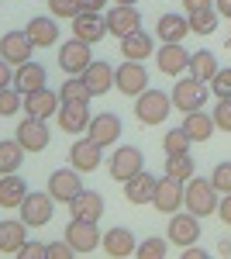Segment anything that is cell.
<instances>
[{
	"mask_svg": "<svg viewBox=\"0 0 231 259\" xmlns=\"http://www.w3.org/2000/svg\"><path fill=\"white\" fill-rule=\"evenodd\" d=\"M83 83L90 87V94H94V97H104V94L114 87V69H111L104 59H94L86 69H83Z\"/></svg>",
	"mask_w": 231,
	"mask_h": 259,
	"instance_id": "21",
	"label": "cell"
},
{
	"mask_svg": "<svg viewBox=\"0 0 231 259\" xmlns=\"http://www.w3.org/2000/svg\"><path fill=\"white\" fill-rule=\"evenodd\" d=\"M14 139L28 149V152H45L49 149V142H52V135H49V121L45 118H28L21 121V128H18V135Z\"/></svg>",
	"mask_w": 231,
	"mask_h": 259,
	"instance_id": "9",
	"label": "cell"
},
{
	"mask_svg": "<svg viewBox=\"0 0 231 259\" xmlns=\"http://www.w3.org/2000/svg\"><path fill=\"white\" fill-rule=\"evenodd\" d=\"M173 111V97L162 90H142L135 100V118L142 124H162Z\"/></svg>",
	"mask_w": 231,
	"mask_h": 259,
	"instance_id": "1",
	"label": "cell"
},
{
	"mask_svg": "<svg viewBox=\"0 0 231 259\" xmlns=\"http://www.w3.org/2000/svg\"><path fill=\"white\" fill-rule=\"evenodd\" d=\"M49 256H56V259H69V256H76V249H73V242L62 235V242H52V245H49Z\"/></svg>",
	"mask_w": 231,
	"mask_h": 259,
	"instance_id": "44",
	"label": "cell"
},
{
	"mask_svg": "<svg viewBox=\"0 0 231 259\" xmlns=\"http://www.w3.org/2000/svg\"><path fill=\"white\" fill-rule=\"evenodd\" d=\"M187 18H190L193 35H211L214 28H217V18H221V14H217V7H204V11H190Z\"/></svg>",
	"mask_w": 231,
	"mask_h": 259,
	"instance_id": "35",
	"label": "cell"
},
{
	"mask_svg": "<svg viewBox=\"0 0 231 259\" xmlns=\"http://www.w3.org/2000/svg\"><path fill=\"white\" fill-rule=\"evenodd\" d=\"M90 62H94V56H90V41L76 38V35L59 49V66H62V73H69V76H83V69H86Z\"/></svg>",
	"mask_w": 231,
	"mask_h": 259,
	"instance_id": "6",
	"label": "cell"
},
{
	"mask_svg": "<svg viewBox=\"0 0 231 259\" xmlns=\"http://www.w3.org/2000/svg\"><path fill=\"white\" fill-rule=\"evenodd\" d=\"M211 183L217 187V194H231V162H217L214 166Z\"/></svg>",
	"mask_w": 231,
	"mask_h": 259,
	"instance_id": "39",
	"label": "cell"
},
{
	"mask_svg": "<svg viewBox=\"0 0 231 259\" xmlns=\"http://www.w3.org/2000/svg\"><path fill=\"white\" fill-rule=\"evenodd\" d=\"M59 97L66 100V104H90V87L83 83V76H69V80L59 87Z\"/></svg>",
	"mask_w": 231,
	"mask_h": 259,
	"instance_id": "34",
	"label": "cell"
},
{
	"mask_svg": "<svg viewBox=\"0 0 231 259\" xmlns=\"http://www.w3.org/2000/svg\"><path fill=\"white\" fill-rule=\"evenodd\" d=\"M59 107H62V97L56 90H49V87H38V90L24 94V114H31V118L49 121L52 114H59Z\"/></svg>",
	"mask_w": 231,
	"mask_h": 259,
	"instance_id": "11",
	"label": "cell"
},
{
	"mask_svg": "<svg viewBox=\"0 0 231 259\" xmlns=\"http://www.w3.org/2000/svg\"><path fill=\"white\" fill-rule=\"evenodd\" d=\"M18 256H24V259H41V256H49V245H41V242H24Z\"/></svg>",
	"mask_w": 231,
	"mask_h": 259,
	"instance_id": "45",
	"label": "cell"
},
{
	"mask_svg": "<svg viewBox=\"0 0 231 259\" xmlns=\"http://www.w3.org/2000/svg\"><path fill=\"white\" fill-rule=\"evenodd\" d=\"M73 35L97 45L107 35V18H100V11H79L76 18H73Z\"/></svg>",
	"mask_w": 231,
	"mask_h": 259,
	"instance_id": "16",
	"label": "cell"
},
{
	"mask_svg": "<svg viewBox=\"0 0 231 259\" xmlns=\"http://www.w3.org/2000/svg\"><path fill=\"white\" fill-rule=\"evenodd\" d=\"M24 197H28V183L18 173H4L0 177V207H21Z\"/></svg>",
	"mask_w": 231,
	"mask_h": 259,
	"instance_id": "28",
	"label": "cell"
},
{
	"mask_svg": "<svg viewBox=\"0 0 231 259\" xmlns=\"http://www.w3.org/2000/svg\"><path fill=\"white\" fill-rule=\"evenodd\" d=\"M135 256H142V259H162L166 256V239H149V242H142V245H138V252Z\"/></svg>",
	"mask_w": 231,
	"mask_h": 259,
	"instance_id": "43",
	"label": "cell"
},
{
	"mask_svg": "<svg viewBox=\"0 0 231 259\" xmlns=\"http://www.w3.org/2000/svg\"><path fill=\"white\" fill-rule=\"evenodd\" d=\"M49 14L52 18H76L79 0H49Z\"/></svg>",
	"mask_w": 231,
	"mask_h": 259,
	"instance_id": "40",
	"label": "cell"
},
{
	"mask_svg": "<svg viewBox=\"0 0 231 259\" xmlns=\"http://www.w3.org/2000/svg\"><path fill=\"white\" fill-rule=\"evenodd\" d=\"M121 52H124V59H135V62L149 59V56H152V38L138 28V31H131V35L121 38Z\"/></svg>",
	"mask_w": 231,
	"mask_h": 259,
	"instance_id": "31",
	"label": "cell"
},
{
	"mask_svg": "<svg viewBox=\"0 0 231 259\" xmlns=\"http://www.w3.org/2000/svg\"><path fill=\"white\" fill-rule=\"evenodd\" d=\"M66 239L73 242V249H76V252H94L97 245L104 242V235H100L97 221H90V218H73L69 225H66Z\"/></svg>",
	"mask_w": 231,
	"mask_h": 259,
	"instance_id": "7",
	"label": "cell"
},
{
	"mask_svg": "<svg viewBox=\"0 0 231 259\" xmlns=\"http://www.w3.org/2000/svg\"><path fill=\"white\" fill-rule=\"evenodd\" d=\"M183 204H187V187H183V180H176V177L166 173V177L159 180V187H155L152 207L159 211V214H176Z\"/></svg>",
	"mask_w": 231,
	"mask_h": 259,
	"instance_id": "5",
	"label": "cell"
},
{
	"mask_svg": "<svg viewBox=\"0 0 231 259\" xmlns=\"http://www.w3.org/2000/svg\"><path fill=\"white\" fill-rule=\"evenodd\" d=\"M162 149H166V156H173V152H190V135H187L183 128H173V132H166Z\"/></svg>",
	"mask_w": 231,
	"mask_h": 259,
	"instance_id": "38",
	"label": "cell"
},
{
	"mask_svg": "<svg viewBox=\"0 0 231 259\" xmlns=\"http://www.w3.org/2000/svg\"><path fill=\"white\" fill-rule=\"evenodd\" d=\"M173 107H179L183 114H190V111H204V104H207V83L197 80V76H187V80H176L173 87Z\"/></svg>",
	"mask_w": 231,
	"mask_h": 259,
	"instance_id": "3",
	"label": "cell"
},
{
	"mask_svg": "<svg viewBox=\"0 0 231 259\" xmlns=\"http://www.w3.org/2000/svg\"><path fill=\"white\" fill-rule=\"evenodd\" d=\"M217 218L224 221V225H231V194H224V197L217 200Z\"/></svg>",
	"mask_w": 231,
	"mask_h": 259,
	"instance_id": "46",
	"label": "cell"
},
{
	"mask_svg": "<svg viewBox=\"0 0 231 259\" xmlns=\"http://www.w3.org/2000/svg\"><path fill=\"white\" fill-rule=\"evenodd\" d=\"M155 59H159V73H166V76H179V73L190 69V56L179 41H166Z\"/></svg>",
	"mask_w": 231,
	"mask_h": 259,
	"instance_id": "18",
	"label": "cell"
},
{
	"mask_svg": "<svg viewBox=\"0 0 231 259\" xmlns=\"http://www.w3.org/2000/svg\"><path fill=\"white\" fill-rule=\"evenodd\" d=\"M69 214H73V218L97 221L100 214H104V197H100L97 190H83V194H76V197L69 200Z\"/></svg>",
	"mask_w": 231,
	"mask_h": 259,
	"instance_id": "26",
	"label": "cell"
},
{
	"mask_svg": "<svg viewBox=\"0 0 231 259\" xmlns=\"http://www.w3.org/2000/svg\"><path fill=\"white\" fill-rule=\"evenodd\" d=\"M183 256H187V259H207V249H200V245L193 242V245H187V249H183Z\"/></svg>",
	"mask_w": 231,
	"mask_h": 259,
	"instance_id": "48",
	"label": "cell"
},
{
	"mask_svg": "<svg viewBox=\"0 0 231 259\" xmlns=\"http://www.w3.org/2000/svg\"><path fill=\"white\" fill-rule=\"evenodd\" d=\"M104 18H107V35H117V38H124V35H131V31L142 28V14H138L135 4H117Z\"/></svg>",
	"mask_w": 231,
	"mask_h": 259,
	"instance_id": "10",
	"label": "cell"
},
{
	"mask_svg": "<svg viewBox=\"0 0 231 259\" xmlns=\"http://www.w3.org/2000/svg\"><path fill=\"white\" fill-rule=\"evenodd\" d=\"M166 235H169V242H176L179 249H187V245H193V242L200 239V218H197L193 211H187V214H173Z\"/></svg>",
	"mask_w": 231,
	"mask_h": 259,
	"instance_id": "17",
	"label": "cell"
},
{
	"mask_svg": "<svg viewBox=\"0 0 231 259\" xmlns=\"http://www.w3.org/2000/svg\"><path fill=\"white\" fill-rule=\"evenodd\" d=\"M155 187H159V180L152 173H135L131 180H124V197L131 200V204H152L155 200Z\"/></svg>",
	"mask_w": 231,
	"mask_h": 259,
	"instance_id": "22",
	"label": "cell"
},
{
	"mask_svg": "<svg viewBox=\"0 0 231 259\" xmlns=\"http://www.w3.org/2000/svg\"><path fill=\"white\" fill-rule=\"evenodd\" d=\"M100 159H104V145H97L90 135L73 142V149H69V162L76 166L79 173H94L97 166H100Z\"/></svg>",
	"mask_w": 231,
	"mask_h": 259,
	"instance_id": "15",
	"label": "cell"
},
{
	"mask_svg": "<svg viewBox=\"0 0 231 259\" xmlns=\"http://www.w3.org/2000/svg\"><path fill=\"white\" fill-rule=\"evenodd\" d=\"M211 87H214V97L217 100L231 97V69H217L214 80H211Z\"/></svg>",
	"mask_w": 231,
	"mask_h": 259,
	"instance_id": "42",
	"label": "cell"
},
{
	"mask_svg": "<svg viewBox=\"0 0 231 259\" xmlns=\"http://www.w3.org/2000/svg\"><path fill=\"white\" fill-rule=\"evenodd\" d=\"M142 166H145L142 149H135V145H121L114 156H111V177L124 183V180L135 177V173H142Z\"/></svg>",
	"mask_w": 231,
	"mask_h": 259,
	"instance_id": "12",
	"label": "cell"
},
{
	"mask_svg": "<svg viewBox=\"0 0 231 259\" xmlns=\"http://www.w3.org/2000/svg\"><path fill=\"white\" fill-rule=\"evenodd\" d=\"M187 4V14L190 11H204V7H214V0H183Z\"/></svg>",
	"mask_w": 231,
	"mask_h": 259,
	"instance_id": "50",
	"label": "cell"
},
{
	"mask_svg": "<svg viewBox=\"0 0 231 259\" xmlns=\"http://www.w3.org/2000/svg\"><path fill=\"white\" fill-rule=\"evenodd\" d=\"M214 114H204V111H190L183 118V132L190 135V142H207L214 135Z\"/></svg>",
	"mask_w": 231,
	"mask_h": 259,
	"instance_id": "30",
	"label": "cell"
},
{
	"mask_svg": "<svg viewBox=\"0 0 231 259\" xmlns=\"http://www.w3.org/2000/svg\"><path fill=\"white\" fill-rule=\"evenodd\" d=\"M117 4H138V0H117Z\"/></svg>",
	"mask_w": 231,
	"mask_h": 259,
	"instance_id": "53",
	"label": "cell"
},
{
	"mask_svg": "<svg viewBox=\"0 0 231 259\" xmlns=\"http://www.w3.org/2000/svg\"><path fill=\"white\" fill-rule=\"evenodd\" d=\"M217 252H221V256H228V252H231V242H221V249H217Z\"/></svg>",
	"mask_w": 231,
	"mask_h": 259,
	"instance_id": "52",
	"label": "cell"
},
{
	"mask_svg": "<svg viewBox=\"0 0 231 259\" xmlns=\"http://www.w3.org/2000/svg\"><path fill=\"white\" fill-rule=\"evenodd\" d=\"M49 194L59 200V204H69V200L83 194V180H79V169H56L52 177H49Z\"/></svg>",
	"mask_w": 231,
	"mask_h": 259,
	"instance_id": "13",
	"label": "cell"
},
{
	"mask_svg": "<svg viewBox=\"0 0 231 259\" xmlns=\"http://www.w3.org/2000/svg\"><path fill=\"white\" fill-rule=\"evenodd\" d=\"M4 87H14V73H11V62L0 59V90Z\"/></svg>",
	"mask_w": 231,
	"mask_h": 259,
	"instance_id": "47",
	"label": "cell"
},
{
	"mask_svg": "<svg viewBox=\"0 0 231 259\" xmlns=\"http://www.w3.org/2000/svg\"><path fill=\"white\" fill-rule=\"evenodd\" d=\"M187 31H190V18H183V14H162L155 21V35L162 41H183Z\"/></svg>",
	"mask_w": 231,
	"mask_h": 259,
	"instance_id": "29",
	"label": "cell"
},
{
	"mask_svg": "<svg viewBox=\"0 0 231 259\" xmlns=\"http://www.w3.org/2000/svg\"><path fill=\"white\" fill-rule=\"evenodd\" d=\"M104 252L114 259H124V256H135L138 245H135V235L128 232V228H111L107 235H104Z\"/></svg>",
	"mask_w": 231,
	"mask_h": 259,
	"instance_id": "24",
	"label": "cell"
},
{
	"mask_svg": "<svg viewBox=\"0 0 231 259\" xmlns=\"http://www.w3.org/2000/svg\"><path fill=\"white\" fill-rule=\"evenodd\" d=\"M24 152H28V149H24L18 139L0 142V177H4V173H18L21 162H24Z\"/></svg>",
	"mask_w": 231,
	"mask_h": 259,
	"instance_id": "32",
	"label": "cell"
},
{
	"mask_svg": "<svg viewBox=\"0 0 231 259\" xmlns=\"http://www.w3.org/2000/svg\"><path fill=\"white\" fill-rule=\"evenodd\" d=\"M86 135H90L97 145H114L117 135H121V118L111 114V111L94 114V118H90V128H86Z\"/></svg>",
	"mask_w": 231,
	"mask_h": 259,
	"instance_id": "19",
	"label": "cell"
},
{
	"mask_svg": "<svg viewBox=\"0 0 231 259\" xmlns=\"http://www.w3.org/2000/svg\"><path fill=\"white\" fill-rule=\"evenodd\" d=\"M114 87L124 94V97H138L142 90H149V73L142 69V62L124 59V66L114 69Z\"/></svg>",
	"mask_w": 231,
	"mask_h": 259,
	"instance_id": "8",
	"label": "cell"
},
{
	"mask_svg": "<svg viewBox=\"0 0 231 259\" xmlns=\"http://www.w3.org/2000/svg\"><path fill=\"white\" fill-rule=\"evenodd\" d=\"M45 66H38V62H21V66H14V87H18L21 94H31V90H38V87H45Z\"/></svg>",
	"mask_w": 231,
	"mask_h": 259,
	"instance_id": "23",
	"label": "cell"
},
{
	"mask_svg": "<svg viewBox=\"0 0 231 259\" xmlns=\"http://www.w3.org/2000/svg\"><path fill=\"white\" fill-rule=\"evenodd\" d=\"M214 7H217L221 18H231V0H214Z\"/></svg>",
	"mask_w": 231,
	"mask_h": 259,
	"instance_id": "51",
	"label": "cell"
},
{
	"mask_svg": "<svg viewBox=\"0 0 231 259\" xmlns=\"http://www.w3.org/2000/svg\"><path fill=\"white\" fill-rule=\"evenodd\" d=\"M214 124H217L221 132H231V97L214 104Z\"/></svg>",
	"mask_w": 231,
	"mask_h": 259,
	"instance_id": "41",
	"label": "cell"
},
{
	"mask_svg": "<svg viewBox=\"0 0 231 259\" xmlns=\"http://www.w3.org/2000/svg\"><path fill=\"white\" fill-rule=\"evenodd\" d=\"M31 52H35V41L28 38V31H7V35L0 38V59H7L11 66L28 62Z\"/></svg>",
	"mask_w": 231,
	"mask_h": 259,
	"instance_id": "14",
	"label": "cell"
},
{
	"mask_svg": "<svg viewBox=\"0 0 231 259\" xmlns=\"http://www.w3.org/2000/svg\"><path fill=\"white\" fill-rule=\"evenodd\" d=\"M21 107H24V94H21L18 87H4V90H0V118L18 114Z\"/></svg>",
	"mask_w": 231,
	"mask_h": 259,
	"instance_id": "37",
	"label": "cell"
},
{
	"mask_svg": "<svg viewBox=\"0 0 231 259\" xmlns=\"http://www.w3.org/2000/svg\"><path fill=\"white\" fill-rule=\"evenodd\" d=\"M24 242H28V225L24 221H18V218L0 221V252H14L18 256Z\"/></svg>",
	"mask_w": 231,
	"mask_h": 259,
	"instance_id": "25",
	"label": "cell"
},
{
	"mask_svg": "<svg viewBox=\"0 0 231 259\" xmlns=\"http://www.w3.org/2000/svg\"><path fill=\"white\" fill-rule=\"evenodd\" d=\"M107 0H79V11H104Z\"/></svg>",
	"mask_w": 231,
	"mask_h": 259,
	"instance_id": "49",
	"label": "cell"
},
{
	"mask_svg": "<svg viewBox=\"0 0 231 259\" xmlns=\"http://www.w3.org/2000/svg\"><path fill=\"white\" fill-rule=\"evenodd\" d=\"M187 211H193L197 218L217 211V187L211 180H200V177L187 180Z\"/></svg>",
	"mask_w": 231,
	"mask_h": 259,
	"instance_id": "2",
	"label": "cell"
},
{
	"mask_svg": "<svg viewBox=\"0 0 231 259\" xmlns=\"http://www.w3.org/2000/svg\"><path fill=\"white\" fill-rule=\"evenodd\" d=\"M166 173L187 183V180L193 177V156L190 152H173V156H166Z\"/></svg>",
	"mask_w": 231,
	"mask_h": 259,
	"instance_id": "36",
	"label": "cell"
},
{
	"mask_svg": "<svg viewBox=\"0 0 231 259\" xmlns=\"http://www.w3.org/2000/svg\"><path fill=\"white\" fill-rule=\"evenodd\" d=\"M24 31H28V38L35 41V49H49V45H56V41H59L56 18H31Z\"/></svg>",
	"mask_w": 231,
	"mask_h": 259,
	"instance_id": "27",
	"label": "cell"
},
{
	"mask_svg": "<svg viewBox=\"0 0 231 259\" xmlns=\"http://www.w3.org/2000/svg\"><path fill=\"white\" fill-rule=\"evenodd\" d=\"M52 214H56V197H52L49 190L28 194V197L21 200V221H24L28 228H41V225H49Z\"/></svg>",
	"mask_w": 231,
	"mask_h": 259,
	"instance_id": "4",
	"label": "cell"
},
{
	"mask_svg": "<svg viewBox=\"0 0 231 259\" xmlns=\"http://www.w3.org/2000/svg\"><path fill=\"white\" fill-rule=\"evenodd\" d=\"M190 76H197V80L211 83L214 73H217V59H214V52H207V49H200V52H193L190 56V69H187Z\"/></svg>",
	"mask_w": 231,
	"mask_h": 259,
	"instance_id": "33",
	"label": "cell"
},
{
	"mask_svg": "<svg viewBox=\"0 0 231 259\" xmlns=\"http://www.w3.org/2000/svg\"><path fill=\"white\" fill-rule=\"evenodd\" d=\"M90 104H66L62 100V107H59V128L62 132H69V135H79V132H86L90 128Z\"/></svg>",
	"mask_w": 231,
	"mask_h": 259,
	"instance_id": "20",
	"label": "cell"
}]
</instances>
